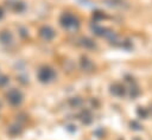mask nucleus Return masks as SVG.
I'll return each instance as SVG.
<instances>
[{
    "label": "nucleus",
    "instance_id": "0eeeda50",
    "mask_svg": "<svg viewBox=\"0 0 152 140\" xmlns=\"http://www.w3.org/2000/svg\"><path fill=\"white\" fill-rule=\"evenodd\" d=\"M7 83H8V77L5 75H0V88L5 87Z\"/></svg>",
    "mask_w": 152,
    "mask_h": 140
},
{
    "label": "nucleus",
    "instance_id": "6e6552de",
    "mask_svg": "<svg viewBox=\"0 0 152 140\" xmlns=\"http://www.w3.org/2000/svg\"><path fill=\"white\" fill-rule=\"evenodd\" d=\"M2 17H4V11H2V8L0 7V19H1Z\"/></svg>",
    "mask_w": 152,
    "mask_h": 140
},
{
    "label": "nucleus",
    "instance_id": "f257e3e1",
    "mask_svg": "<svg viewBox=\"0 0 152 140\" xmlns=\"http://www.w3.org/2000/svg\"><path fill=\"white\" fill-rule=\"evenodd\" d=\"M6 100H7V102L11 104V106H19L21 102H23V100H24V95H23V93L19 90V89H17V88H12V89H10L7 93H6Z\"/></svg>",
    "mask_w": 152,
    "mask_h": 140
},
{
    "label": "nucleus",
    "instance_id": "7ed1b4c3",
    "mask_svg": "<svg viewBox=\"0 0 152 140\" xmlns=\"http://www.w3.org/2000/svg\"><path fill=\"white\" fill-rule=\"evenodd\" d=\"M55 77V71L48 66H44L39 71H38V78L40 82L43 83H46V82H50L52 78Z\"/></svg>",
    "mask_w": 152,
    "mask_h": 140
},
{
    "label": "nucleus",
    "instance_id": "423d86ee",
    "mask_svg": "<svg viewBox=\"0 0 152 140\" xmlns=\"http://www.w3.org/2000/svg\"><path fill=\"white\" fill-rule=\"evenodd\" d=\"M7 5H8L13 11H15V12H20V11H23V9L25 8V5H24L23 2H20V1H18V0L8 1Z\"/></svg>",
    "mask_w": 152,
    "mask_h": 140
},
{
    "label": "nucleus",
    "instance_id": "20e7f679",
    "mask_svg": "<svg viewBox=\"0 0 152 140\" xmlns=\"http://www.w3.org/2000/svg\"><path fill=\"white\" fill-rule=\"evenodd\" d=\"M39 34H40V37H42L44 40H51V39L55 37L53 30H52L51 27H49V26H43V27L40 28V31H39Z\"/></svg>",
    "mask_w": 152,
    "mask_h": 140
},
{
    "label": "nucleus",
    "instance_id": "f03ea898",
    "mask_svg": "<svg viewBox=\"0 0 152 140\" xmlns=\"http://www.w3.org/2000/svg\"><path fill=\"white\" fill-rule=\"evenodd\" d=\"M61 24L68 30H76L78 27V19L71 13H64L61 18Z\"/></svg>",
    "mask_w": 152,
    "mask_h": 140
},
{
    "label": "nucleus",
    "instance_id": "39448f33",
    "mask_svg": "<svg viewBox=\"0 0 152 140\" xmlns=\"http://www.w3.org/2000/svg\"><path fill=\"white\" fill-rule=\"evenodd\" d=\"M0 43L4 45H10L13 43V36L10 31H1L0 32Z\"/></svg>",
    "mask_w": 152,
    "mask_h": 140
}]
</instances>
